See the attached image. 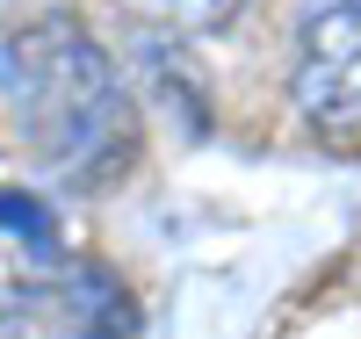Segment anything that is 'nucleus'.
<instances>
[{"instance_id": "obj_2", "label": "nucleus", "mask_w": 361, "mask_h": 339, "mask_svg": "<svg viewBox=\"0 0 361 339\" xmlns=\"http://www.w3.org/2000/svg\"><path fill=\"white\" fill-rule=\"evenodd\" d=\"M296 109L325 137L361 130V0H325L296 29Z\"/></svg>"}, {"instance_id": "obj_4", "label": "nucleus", "mask_w": 361, "mask_h": 339, "mask_svg": "<svg viewBox=\"0 0 361 339\" xmlns=\"http://www.w3.org/2000/svg\"><path fill=\"white\" fill-rule=\"evenodd\" d=\"M145 8H159L166 22H188V29H217L238 0H145Z\"/></svg>"}, {"instance_id": "obj_1", "label": "nucleus", "mask_w": 361, "mask_h": 339, "mask_svg": "<svg viewBox=\"0 0 361 339\" xmlns=\"http://www.w3.org/2000/svg\"><path fill=\"white\" fill-rule=\"evenodd\" d=\"M0 116L15 144L66 188H102L137 152V109L102 44L73 22H37L0 51Z\"/></svg>"}, {"instance_id": "obj_3", "label": "nucleus", "mask_w": 361, "mask_h": 339, "mask_svg": "<svg viewBox=\"0 0 361 339\" xmlns=\"http://www.w3.org/2000/svg\"><path fill=\"white\" fill-rule=\"evenodd\" d=\"M51 282H58V224L44 217L37 195L0 188V325L37 311Z\"/></svg>"}]
</instances>
